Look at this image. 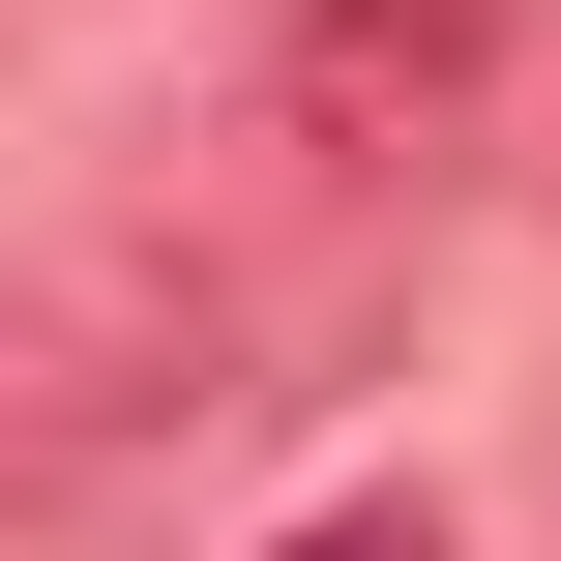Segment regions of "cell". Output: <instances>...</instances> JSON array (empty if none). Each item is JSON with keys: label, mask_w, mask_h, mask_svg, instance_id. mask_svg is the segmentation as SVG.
Segmentation results:
<instances>
[{"label": "cell", "mask_w": 561, "mask_h": 561, "mask_svg": "<svg viewBox=\"0 0 561 561\" xmlns=\"http://www.w3.org/2000/svg\"><path fill=\"white\" fill-rule=\"evenodd\" d=\"M503 59H533V0H266V148L296 178H414V148L503 118Z\"/></svg>", "instance_id": "obj_2"}, {"label": "cell", "mask_w": 561, "mask_h": 561, "mask_svg": "<svg viewBox=\"0 0 561 561\" xmlns=\"http://www.w3.org/2000/svg\"><path fill=\"white\" fill-rule=\"evenodd\" d=\"M237 266L207 237H30L0 266V503H118V473H178L207 414H237Z\"/></svg>", "instance_id": "obj_1"}, {"label": "cell", "mask_w": 561, "mask_h": 561, "mask_svg": "<svg viewBox=\"0 0 561 561\" xmlns=\"http://www.w3.org/2000/svg\"><path fill=\"white\" fill-rule=\"evenodd\" d=\"M296 561H473V533H444V503H325Z\"/></svg>", "instance_id": "obj_3"}]
</instances>
